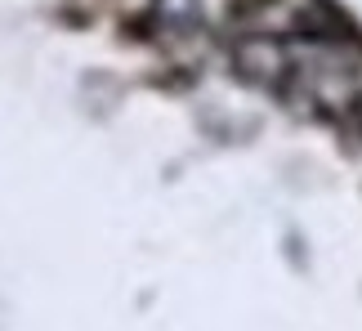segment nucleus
Wrapping results in <instances>:
<instances>
[{"instance_id": "nucleus-2", "label": "nucleus", "mask_w": 362, "mask_h": 331, "mask_svg": "<svg viewBox=\"0 0 362 331\" xmlns=\"http://www.w3.org/2000/svg\"><path fill=\"white\" fill-rule=\"evenodd\" d=\"M354 121H358V130H362V99L354 103Z\"/></svg>"}, {"instance_id": "nucleus-1", "label": "nucleus", "mask_w": 362, "mask_h": 331, "mask_svg": "<svg viewBox=\"0 0 362 331\" xmlns=\"http://www.w3.org/2000/svg\"><path fill=\"white\" fill-rule=\"evenodd\" d=\"M233 63H238V72L250 86H264V90H286L291 76H296V63H291L286 45L269 32H246L233 45Z\"/></svg>"}]
</instances>
